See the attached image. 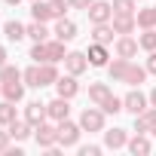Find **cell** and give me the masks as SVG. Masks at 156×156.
<instances>
[{
  "instance_id": "cell-15",
  "label": "cell",
  "mask_w": 156,
  "mask_h": 156,
  "mask_svg": "<svg viewBox=\"0 0 156 156\" xmlns=\"http://www.w3.org/2000/svg\"><path fill=\"white\" fill-rule=\"evenodd\" d=\"M52 37H58V40H73L76 37V25L70 22V19H55V31H52Z\"/></svg>"
},
{
  "instance_id": "cell-10",
  "label": "cell",
  "mask_w": 156,
  "mask_h": 156,
  "mask_svg": "<svg viewBox=\"0 0 156 156\" xmlns=\"http://www.w3.org/2000/svg\"><path fill=\"white\" fill-rule=\"evenodd\" d=\"M25 119H28L31 126H40L43 119H49L46 104H43V101H31V104H25Z\"/></svg>"
},
{
  "instance_id": "cell-6",
  "label": "cell",
  "mask_w": 156,
  "mask_h": 156,
  "mask_svg": "<svg viewBox=\"0 0 156 156\" xmlns=\"http://www.w3.org/2000/svg\"><path fill=\"white\" fill-rule=\"evenodd\" d=\"M46 113H49V119L52 122H61V119H67L70 116V98H52L49 104H46Z\"/></svg>"
},
{
  "instance_id": "cell-18",
  "label": "cell",
  "mask_w": 156,
  "mask_h": 156,
  "mask_svg": "<svg viewBox=\"0 0 156 156\" xmlns=\"http://www.w3.org/2000/svg\"><path fill=\"white\" fill-rule=\"evenodd\" d=\"M6 129H9V135H12L16 141H25V138H31V135H34V126H31L28 119H12Z\"/></svg>"
},
{
  "instance_id": "cell-17",
  "label": "cell",
  "mask_w": 156,
  "mask_h": 156,
  "mask_svg": "<svg viewBox=\"0 0 156 156\" xmlns=\"http://www.w3.org/2000/svg\"><path fill=\"white\" fill-rule=\"evenodd\" d=\"M110 25H113V31H116V34H132V31L138 28V22H135V16H119V12H113V19H110Z\"/></svg>"
},
{
  "instance_id": "cell-40",
  "label": "cell",
  "mask_w": 156,
  "mask_h": 156,
  "mask_svg": "<svg viewBox=\"0 0 156 156\" xmlns=\"http://www.w3.org/2000/svg\"><path fill=\"white\" fill-rule=\"evenodd\" d=\"M144 67H147V73H156V49L147 55V64H144Z\"/></svg>"
},
{
  "instance_id": "cell-2",
  "label": "cell",
  "mask_w": 156,
  "mask_h": 156,
  "mask_svg": "<svg viewBox=\"0 0 156 156\" xmlns=\"http://www.w3.org/2000/svg\"><path fill=\"white\" fill-rule=\"evenodd\" d=\"M80 126L83 132H104V110L95 104V107H86L80 113Z\"/></svg>"
},
{
  "instance_id": "cell-44",
  "label": "cell",
  "mask_w": 156,
  "mask_h": 156,
  "mask_svg": "<svg viewBox=\"0 0 156 156\" xmlns=\"http://www.w3.org/2000/svg\"><path fill=\"white\" fill-rule=\"evenodd\" d=\"M150 135H156V122H153V129H150Z\"/></svg>"
},
{
  "instance_id": "cell-26",
  "label": "cell",
  "mask_w": 156,
  "mask_h": 156,
  "mask_svg": "<svg viewBox=\"0 0 156 156\" xmlns=\"http://www.w3.org/2000/svg\"><path fill=\"white\" fill-rule=\"evenodd\" d=\"M55 80H58V67H55V61L40 64V83H43V86H55Z\"/></svg>"
},
{
  "instance_id": "cell-34",
  "label": "cell",
  "mask_w": 156,
  "mask_h": 156,
  "mask_svg": "<svg viewBox=\"0 0 156 156\" xmlns=\"http://www.w3.org/2000/svg\"><path fill=\"white\" fill-rule=\"evenodd\" d=\"M138 43H141V49L153 52V49H156V28H147V31L141 34V40H138Z\"/></svg>"
},
{
  "instance_id": "cell-3",
  "label": "cell",
  "mask_w": 156,
  "mask_h": 156,
  "mask_svg": "<svg viewBox=\"0 0 156 156\" xmlns=\"http://www.w3.org/2000/svg\"><path fill=\"white\" fill-rule=\"evenodd\" d=\"M34 138H37V147H40V150H49V147L58 144V126H49V122L43 119L40 126H34Z\"/></svg>"
},
{
  "instance_id": "cell-31",
  "label": "cell",
  "mask_w": 156,
  "mask_h": 156,
  "mask_svg": "<svg viewBox=\"0 0 156 156\" xmlns=\"http://www.w3.org/2000/svg\"><path fill=\"white\" fill-rule=\"evenodd\" d=\"M16 80H22V70L19 67H12V64L0 67V83H16Z\"/></svg>"
},
{
  "instance_id": "cell-30",
  "label": "cell",
  "mask_w": 156,
  "mask_h": 156,
  "mask_svg": "<svg viewBox=\"0 0 156 156\" xmlns=\"http://www.w3.org/2000/svg\"><path fill=\"white\" fill-rule=\"evenodd\" d=\"M12 119H16V104L3 98V101H0V126H9Z\"/></svg>"
},
{
  "instance_id": "cell-11",
  "label": "cell",
  "mask_w": 156,
  "mask_h": 156,
  "mask_svg": "<svg viewBox=\"0 0 156 156\" xmlns=\"http://www.w3.org/2000/svg\"><path fill=\"white\" fill-rule=\"evenodd\" d=\"M153 122H156V107L150 104L144 113H138V116H135V132H138V135H150Z\"/></svg>"
},
{
  "instance_id": "cell-19",
  "label": "cell",
  "mask_w": 156,
  "mask_h": 156,
  "mask_svg": "<svg viewBox=\"0 0 156 156\" xmlns=\"http://www.w3.org/2000/svg\"><path fill=\"white\" fill-rule=\"evenodd\" d=\"M129 64H132V61H129V58H119V55L113 58V64H107V73H110V80H113V83H122V80H126Z\"/></svg>"
},
{
  "instance_id": "cell-22",
  "label": "cell",
  "mask_w": 156,
  "mask_h": 156,
  "mask_svg": "<svg viewBox=\"0 0 156 156\" xmlns=\"http://www.w3.org/2000/svg\"><path fill=\"white\" fill-rule=\"evenodd\" d=\"M113 34H116V31H113V25H110V22H104V25H95V28H92V40H95V43H104V46H107V43H113Z\"/></svg>"
},
{
  "instance_id": "cell-16",
  "label": "cell",
  "mask_w": 156,
  "mask_h": 156,
  "mask_svg": "<svg viewBox=\"0 0 156 156\" xmlns=\"http://www.w3.org/2000/svg\"><path fill=\"white\" fill-rule=\"evenodd\" d=\"M126 144H129L126 129H110V132H104V147H107V150H119V147H126Z\"/></svg>"
},
{
  "instance_id": "cell-38",
  "label": "cell",
  "mask_w": 156,
  "mask_h": 156,
  "mask_svg": "<svg viewBox=\"0 0 156 156\" xmlns=\"http://www.w3.org/2000/svg\"><path fill=\"white\" fill-rule=\"evenodd\" d=\"M67 3H70V9H89L95 0H67Z\"/></svg>"
},
{
  "instance_id": "cell-45",
  "label": "cell",
  "mask_w": 156,
  "mask_h": 156,
  "mask_svg": "<svg viewBox=\"0 0 156 156\" xmlns=\"http://www.w3.org/2000/svg\"><path fill=\"white\" fill-rule=\"evenodd\" d=\"M153 16H156V6H153Z\"/></svg>"
},
{
  "instance_id": "cell-21",
  "label": "cell",
  "mask_w": 156,
  "mask_h": 156,
  "mask_svg": "<svg viewBox=\"0 0 156 156\" xmlns=\"http://www.w3.org/2000/svg\"><path fill=\"white\" fill-rule=\"evenodd\" d=\"M49 34H52V31L46 28V22H37V19H34V22L28 25V37H31L34 43H46V40H49Z\"/></svg>"
},
{
  "instance_id": "cell-24",
  "label": "cell",
  "mask_w": 156,
  "mask_h": 156,
  "mask_svg": "<svg viewBox=\"0 0 156 156\" xmlns=\"http://www.w3.org/2000/svg\"><path fill=\"white\" fill-rule=\"evenodd\" d=\"M107 95H110V86H107V83H92V86H89V101H92V104L101 107Z\"/></svg>"
},
{
  "instance_id": "cell-23",
  "label": "cell",
  "mask_w": 156,
  "mask_h": 156,
  "mask_svg": "<svg viewBox=\"0 0 156 156\" xmlns=\"http://www.w3.org/2000/svg\"><path fill=\"white\" fill-rule=\"evenodd\" d=\"M46 52H49V61H64L67 49H64V40H46Z\"/></svg>"
},
{
  "instance_id": "cell-8",
  "label": "cell",
  "mask_w": 156,
  "mask_h": 156,
  "mask_svg": "<svg viewBox=\"0 0 156 156\" xmlns=\"http://www.w3.org/2000/svg\"><path fill=\"white\" fill-rule=\"evenodd\" d=\"M138 46H141L138 40H132L129 34H119V40H116V46H113V49H116V55H119V58H129V61H132V58L138 55Z\"/></svg>"
},
{
  "instance_id": "cell-35",
  "label": "cell",
  "mask_w": 156,
  "mask_h": 156,
  "mask_svg": "<svg viewBox=\"0 0 156 156\" xmlns=\"http://www.w3.org/2000/svg\"><path fill=\"white\" fill-rule=\"evenodd\" d=\"M31 58H34L37 64H46V61H49V52H46V43H34V49H31Z\"/></svg>"
},
{
  "instance_id": "cell-27",
  "label": "cell",
  "mask_w": 156,
  "mask_h": 156,
  "mask_svg": "<svg viewBox=\"0 0 156 156\" xmlns=\"http://www.w3.org/2000/svg\"><path fill=\"white\" fill-rule=\"evenodd\" d=\"M22 80H25V86H31V89H43V83H40V64L34 61L28 70H22Z\"/></svg>"
},
{
  "instance_id": "cell-4",
  "label": "cell",
  "mask_w": 156,
  "mask_h": 156,
  "mask_svg": "<svg viewBox=\"0 0 156 156\" xmlns=\"http://www.w3.org/2000/svg\"><path fill=\"white\" fill-rule=\"evenodd\" d=\"M122 107H126V110H129L132 116H138V113H144V110L150 107V98H147V95H144L141 89H135V86H132V92H129V95L122 98Z\"/></svg>"
},
{
  "instance_id": "cell-9",
  "label": "cell",
  "mask_w": 156,
  "mask_h": 156,
  "mask_svg": "<svg viewBox=\"0 0 156 156\" xmlns=\"http://www.w3.org/2000/svg\"><path fill=\"white\" fill-rule=\"evenodd\" d=\"M55 92H58L61 98H73L76 92H80V83H76V76H73V73L58 76V80H55Z\"/></svg>"
},
{
  "instance_id": "cell-5",
  "label": "cell",
  "mask_w": 156,
  "mask_h": 156,
  "mask_svg": "<svg viewBox=\"0 0 156 156\" xmlns=\"http://www.w3.org/2000/svg\"><path fill=\"white\" fill-rule=\"evenodd\" d=\"M86 12H89V22H92V25H104V22L113 19V6L107 3V0H95Z\"/></svg>"
},
{
  "instance_id": "cell-43",
  "label": "cell",
  "mask_w": 156,
  "mask_h": 156,
  "mask_svg": "<svg viewBox=\"0 0 156 156\" xmlns=\"http://www.w3.org/2000/svg\"><path fill=\"white\" fill-rule=\"evenodd\" d=\"M3 3H9V6H19V3H22V0H3Z\"/></svg>"
},
{
  "instance_id": "cell-20",
  "label": "cell",
  "mask_w": 156,
  "mask_h": 156,
  "mask_svg": "<svg viewBox=\"0 0 156 156\" xmlns=\"http://www.w3.org/2000/svg\"><path fill=\"white\" fill-rule=\"evenodd\" d=\"M3 34H6V40H12V43H19V40H25L28 37V25H22V22H6L3 25Z\"/></svg>"
},
{
  "instance_id": "cell-29",
  "label": "cell",
  "mask_w": 156,
  "mask_h": 156,
  "mask_svg": "<svg viewBox=\"0 0 156 156\" xmlns=\"http://www.w3.org/2000/svg\"><path fill=\"white\" fill-rule=\"evenodd\" d=\"M135 22H138V28H141V31H147V28H156V16H153V6H147V9H138Z\"/></svg>"
},
{
  "instance_id": "cell-36",
  "label": "cell",
  "mask_w": 156,
  "mask_h": 156,
  "mask_svg": "<svg viewBox=\"0 0 156 156\" xmlns=\"http://www.w3.org/2000/svg\"><path fill=\"white\" fill-rule=\"evenodd\" d=\"M49 9H52L55 19H64V12L70 9V3H67V0H49Z\"/></svg>"
},
{
  "instance_id": "cell-28",
  "label": "cell",
  "mask_w": 156,
  "mask_h": 156,
  "mask_svg": "<svg viewBox=\"0 0 156 156\" xmlns=\"http://www.w3.org/2000/svg\"><path fill=\"white\" fill-rule=\"evenodd\" d=\"M31 16H34L37 22H49V19H55L52 9H49V3H43V0H31Z\"/></svg>"
},
{
  "instance_id": "cell-41",
  "label": "cell",
  "mask_w": 156,
  "mask_h": 156,
  "mask_svg": "<svg viewBox=\"0 0 156 156\" xmlns=\"http://www.w3.org/2000/svg\"><path fill=\"white\" fill-rule=\"evenodd\" d=\"M3 64H6V49L0 46V67H3Z\"/></svg>"
},
{
  "instance_id": "cell-25",
  "label": "cell",
  "mask_w": 156,
  "mask_h": 156,
  "mask_svg": "<svg viewBox=\"0 0 156 156\" xmlns=\"http://www.w3.org/2000/svg\"><path fill=\"white\" fill-rule=\"evenodd\" d=\"M144 80H147V67L129 64V70H126V80H122V83H129V86H141Z\"/></svg>"
},
{
  "instance_id": "cell-12",
  "label": "cell",
  "mask_w": 156,
  "mask_h": 156,
  "mask_svg": "<svg viewBox=\"0 0 156 156\" xmlns=\"http://www.w3.org/2000/svg\"><path fill=\"white\" fill-rule=\"evenodd\" d=\"M0 92H3V98H6V101L19 104V101L25 98V80H16V83H0Z\"/></svg>"
},
{
  "instance_id": "cell-14",
  "label": "cell",
  "mask_w": 156,
  "mask_h": 156,
  "mask_svg": "<svg viewBox=\"0 0 156 156\" xmlns=\"http://www.w3.org/2000/svg\"><path fill=\"white\" fill-rule=\"evenodd\" d=\"M126 147H129V153H132V156H147V153L153 150L150 138H147V135H138V132H135V138H129V144H126Z\"/></svg>"
},
{
  "instance_id": "cell-33",
  "label": "cell",
  "mask_w": 156,
  "mask_h": 156,
  "mask_svg": "<svg viewBox=\"0 0 156 156\" xmlns=\"http://www.w3.org/2000/svg\"><path fill=\"white\" fill-rule=\"evenodd\" d=\"M135 3L138 0H113V12H119V16H135Z\"/></svg>"
},
{
  "instance_id": "cell-39",
  "label": "cell",
  "mask_w": 156,
  "mask_h": 156,
  "mask_svg": "<svg viewBox=\"0 0 156 156\" xmlns=\"http://www.w3.org/2000/svg\"><path fill=\"white\" fill-rule=\"evenodd\" d=\"M101 153V147L98 144H89V147H80V156H98Z\"/></svg>"
},
{
  "instance_id": "cell-13",
  "label": "cell",
  "mask_w": 156,
  "mask_h": 156,
  "mask_svg": "<svg viewBox=\"0 0 156 156\" xmlns=\"http://www.w3.org/2000/svg\"><path fill=\"white\" fill-rule=\"evenodd\" d=\"M86 55H89V64H92V67H107L110 52H107V46H104V43H92Z\"/></svg>"
},
{
  "instance_id": "cell-37",
  "label": "cell",
  "mask_w": 156,
  "mask_h": 156,
  "mask_svg": "<svg viewBox=\"0 0 156 156\" xmlns=\"http://www.w3.org/2000/svg\"><path fill=\"white\" fill-rule=\"evenodd\" d=\"M9 141H12V135H9V129H6V132L0 129V153H6V150H9Z\"/></svg>"
},
{
  "instance_id": "cell-32",
  "label": "cell",
  "mask_w": 156,
  "mask_h": 156,
  "mask_svg": "<svg viewBox=\"0 0 156 156\" xmlns=\"http://www.w3.org/2000/svg\"><path fill=\"white\" fill-rule=\"evenodd\" d=\"M101 110H104V113H119V110H126V107H122V98H116V95L110 92V95L104 98V104H101Z\"/></svg>"
},
{
  "instance_id": "cell-1",
  "label": "cell",
  "mask_w": 156,
  "mask_h": 156,
  "mask_svg": "<svg viewBox=\"0 0 156 156\" xmlns=\"http://www.w3.org/2000/svg\"><path fill=\"white\" fill-rule=\"evenodd\" d=\"M80 135H83V126L80 122H70V119H61L58 122V144L61 147H76Z\"/></svg>"
},
{
  "instance_id": "cell-42",
  "label": "cell",
  "mask_w": 156,
  "mask_h": 156,
  "mask_svg": "<svg viewBox=\"0 0 156 156\" xmlns=\"http://www.w3.org/2000/svg\"><path fill=\"white\" fill-rule=\"evenodd\" d=\"M150 104H153V107H156V89H153V92H150Z\"/></svg>"
},
{
  "instance_id": "cell-7",
  "label": "cell",
  "mask_w": 156,
  "mask_h": 156,
  "mask_svg": "<svg viewBox=\"0 0 156 156\" xmlns=\"http://www.w3.org/2000/svg\"><path fill=\"white\" fill-rule=\"evenodd\" d=\"M64 67H67V73L80 76V73L89 70V55H86V52H67V55H64Z\"/></svg>"
}]
</instances>
